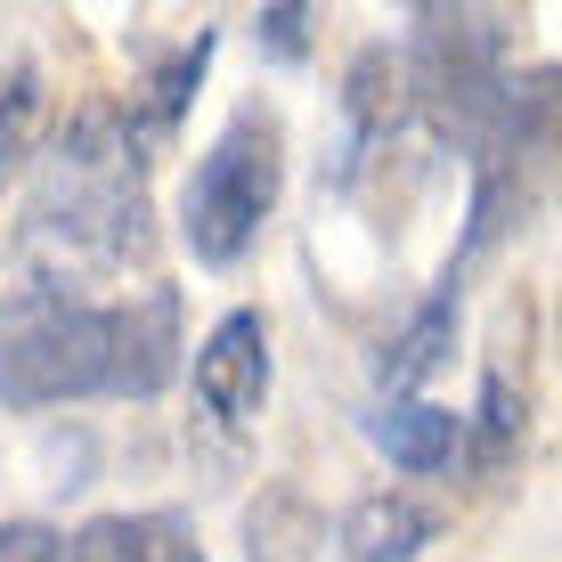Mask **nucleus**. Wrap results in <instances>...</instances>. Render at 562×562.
Returning <instances> with one entry per match:
<instances>
[{"label": "nucleus", "mask_w": 562, "mask_h": 562, "mask_svg": "<svg viewBox=\"0 0 562 562\" xmlns=\"http://www.w3.org/2000/svg\"><path fill=\"white\" fill-rule=\"evenodd\" d=\"M147 245V155L131 147L114 106H82L57 155L42 164L25 212V254L49 269V285H82L123 269Z\"/></svg>", "instance_id": "1"}, {"label": "nucleus", "mask_w": 562, "mask_h": 562, "mask_svg": "<svg viewBox=\"0 0 562 562\" xmlns=\"http://www.w3.org/2000/svg\"><path fill=\"white\" fill-rule=\"evenodd\" d=\"M106 302L74 294V285H16L0 294V408H66V400L106 392Z\"/></svg>", "instance_id": "2"}, {"label": "nucleus", "mask_w": 562, "mask_h": 562, "mask_svg": "<svg viewBox=\"0 0 562 562\" xmlns=\"http://www.w3.org/2000/svg\"><path fill=\"white\" fill-rule=\"evenodd\" d=\"M278 180H285V131L269 106H245L237 123L221 131L196 171H188V196H180V237L204 269H237L254 254L261 221L278 212Z\"/></svg>", "instance_id": "3"}, {"label": "nucleus", "mask_w": 562, "mask_h": 562, "mask_svg": "<svg viewBox=\"0 0 562 562\" xmlns=\"http://www.w3.org/2000/svg\"><path fill=\"white\" fill-rule=\"evenodd\" d=\"M506 9H416V42H408V99L432 114L440 139H473L490 147L497 114H506Z\"/></svg>", "instance_id": "4"}, {"label": "nucleus", "mask_w": 562, "mask_h": 562, "mask_svg": "<svg viewBox=\"0 0 562 562\" xmlns=\"http://www.w3.org/2000/svg\"><path fill=\"white\" fill-rule=\"evenodd\" d=\"M106 392L114 400H155L180 367V294L171 285H139V294L106 302Z\"/></svg>", "instance_id": "5"}, {"label": "nucleus", "mask_w": 562, "mask_h": 562, "mask_svg": "<svg viewBox=\"0 0 562 562\" xmlns=\"http://www.w3.org/2000/svg\"><path fill=\"white\" fill-rule=\"evenodd\" d=\"M269 400V326L261 310H228L196 342V408L212 424H254Z\"/></svg>", "instance_id": "6"}, {"label": "nucleus", "mask_w": 562, "mask_h": 562, "mask_svg": "<svg viewBox=\"0 0 562 562\" xmlns=\"http://www.w3.org/2000/svg\"><path fill=\"white\" fill-rule=\"evenodd\" d=\"M408 106H416L408 99V66H400L392 49H359L351 74H342V180L392 139Z\"/></svg>", "instance_id": "7"}, {"label": "nucleus", "mask_w": 562, "mask_h": 562, "mask_svg": "<svg viewBox=\"0 0 562 562\" xmlns=\"http://www.w3.org/2000/svg\"><path fill=\"white\" fill-rule=\"evenodd\" d=\"M57 562H204L188 514H99L57 547Z\"/></svg>", "instance_id": "8"}, {"label": "nucleus", "mask_w": 562, "mask_h": 562, "mask_svg": "<svg viewBox=\"0 0 562 562\" xmlns=\"http://www.w3.org/2000/svg\"><path fill=\"white\" fill-rule=\"evenodd\" d=\"M367 440H375L400 473H449L464 457V416L432 408V400H383V408L367 416Z\"/></svg>", "instance_id": "9"}, {"label": "nucleus", "mask_w": 562, "mask_h": 562, "mask_svg": "<svg viewBox=\"0 0 562 562\" xmlns=\"http://www.w3.org/2000/svg\"><path fill=\"white\" fill-rule=\"evenodd\" d=\"M432 506H416V497L383 490V497H359L351 514H342V562H416L432 547Z\"/></svg>", "instance_id": "10"}, {"label": "nucleus", "mask_w": 562, "mask_h": 562, "mask_svg": "<svg viewBox=\"0 0 562 562\" xmlns=\"http://www.w3.org/2000/svg\"><path fill=\"white\" fill-rule=\"evenodd\" d=\"M204 66H212V33L180 42V49H171V57L147 74L139 90H131V106H123V131H131V147H164V139H171V123H180V106L196 99Z\"/></svg>", "instance_id": "11"}, {"label": "nucleus", "mask_w": 562, "mask_h": 562, "mask_svg": "<svg viewBox=\"0 0 562 562\" xmlns=\"http://www.w3.org/2000/svg\"><path fill=\"white\" fill-rule=\"evenodd\" d=\"M449 351H457V285H440V294L424 302L392 342H383L375 375H383V392H392V400H408L424 375H440V359H449Z\"/></svg>", "instance_id": "12"}, {"label": "nucleus", "mask_w": 562, "mask_h": 562, "mask_svg": "<svg viewBox=\"0 0 562 562\" xmlns=\"http://www.w3.org/2000/svg\"><path fill=\"white\" fill-rule=\"evenodd\" d=\"M521 432H530V400H521L514 367L490 359V375H481V408H473V424H464V457H473L481 473H506V464L521 457Z\"/></svg>", "instance_id": "13"}, {"label": "nucleus", "mask_w": 562, "mask_h": 562, "mask_svg": "<svg viewBox=\"0 0 562 562\" xmlns=\"http://www.w3.org/2000/svg\"><path fill=\"white\" fill-rule=\"evenodd\" d=\"M326 547V521L302 506L294 490H269L254 514H245V554L254 562H318Z\"/></svg>", "instance_id": "14"}, {"label": "nucleus", "mask_w": 562, "mask_h": 562, "mask_svg": "<svg viewBox=\"0 0 562 562\" xmlns=\"http://www.w3.org/2000/svg\"><path fill=\"white\" fill-rule=\"evenodd\" d=\"M33 131H42V74H9L0 82V188L25 171V155H33Z\"/></svg>", "instance_id": "15"}, {"label": "nucleus", "mask_w": 562, "mask_h": 562, "mask_svg": "<svg viewBox=\"0 0 562 562\" xmlns=\"http://www.w3.org/2000/svg\"><path fill=\"white\" fill-rule=\"evenodd\" d=\"M254 33L269 57H302L310 49V9L302 0H269V9H254Z\"/></svg>", "instance_id": "16"}, {"label": "nucleus", "mask_w": 562, "mask_h": 562, "mask_svg": "<svg viewBox=\"0 0 562 562\" xmlns=\"http://www.w3.org/2000/svg\"><path fill=\"white\" fill-rule=\"evenodd\" d=\"M66 538L49 530V521H0V562H57Z\"/></svg>", "instance_id": "17"}]
</instances>
